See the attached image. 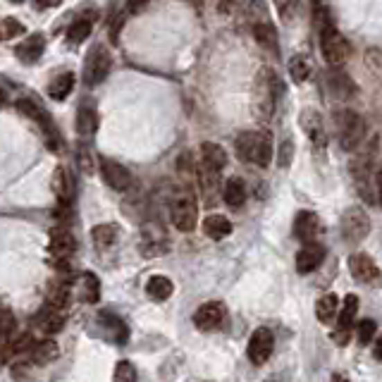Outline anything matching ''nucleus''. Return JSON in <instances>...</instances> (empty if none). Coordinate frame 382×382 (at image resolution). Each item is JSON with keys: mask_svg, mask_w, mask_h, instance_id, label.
Wrapping results in <instances>:
<instances>
[{"mask_svg": "<svg viewBox=\"0 0 382 382\" xmlns=\"http://www.w3.org/2000/svg\"><path fill=\"white\" fill-rule=\"evenodd\" d=\"M279 91L282 89H279L277 74L272 72L270 67H263L261 72L256 74L254 94H251V110H254V117L258 122H268L275 115Z\"/></svg>", "mask_w": 382, "mask_h": 382, "instance_id": "1", "label": "nucleus"}, {"mask_svg": "<svg viewBox=\"0 0 382 382\" xmlns=\"http://www.w3.org/2000/svg\"><path fill=\"white\" fill-rule=\"evenodd\" d=\"M239 160L258 168H268L272 160V137L266 129H254V132H241L234 141Z\"/></svg>", "mask_w": 382, "mask_h": 382, "instance_id": "2", "label": "nucleus"}, {"mask_svg": "<svg viewBox=\"0 0 382 382\" xmlns=\"http://www.w3.org/2000/svg\"><path fill=\"white\" fill-rule=\"evenodd\" d=\"M170 218L180 232H193L198 223V206H196V196L191 189H182L172 196L170 203Z\"/></svg>", "mask_w": 382, "mask_h": 382, "instance_id": "3", "label": "nucleus"}, {"mask_svg": "<svg viewBox=\"0 0 382 382\" xmlns=\"http://www.w3.org/2000/svg\"><path fill=\"white\" fill-rule=\"evenodd\" d=\"M17 110H19L24 117H31L34 122H39L41 129H43V137H46L48 148L60 150V148L64 146L60 132H58L55 122H53V117L48 115V112L43 110V107H41L39 103H36L34 98H19V101H17Z\"/></svg>", "mask_w": 382, "mask_h": 382, "instance_id": "4", "label": "nucleus"}, {"mask_svg": "<svg viewBox=\"0 0 382 382\" xmlns=\"http://www.w3.org/2000/svg\"><path fill=\"white\" fill-rule=\"evenodd\" d=\"M110 67H112V58L107 53V48L103 43H96L89 53H86V60H84V84L86 86H96L101 82H105L107 74H110Z\"/></svg>", "mask_w": 382, "mask_h": 382, "instance_id": "5", "label": "nucleus"}, {"mask_svg": "<svg viewBox=\"0 0 382 382\" xmlns=\"http://www.w3.org/2000/svg\"><path fill=\"white\" fill-rule=\"evenodd\" d=\"M337 129H340V146L344 150H356L358 144L363 141L365 125L363 117L354 110H344L337 117Z\"/></svg>", "mask_w": 382, "mask_h": 382, "instance_id": "6", "label": "nucleus"}, {"mask_svg": "<svg viewBox=\"0 0 382 382\" xmlns=\"http://www.w3.org/2000/svg\"><path fill=\"white\" fill-rule=\"evenodd\" d=\"M320 51L322 58L330 64H342L349 58V53H351V46H349V41L344 39L335 26L325 24L320 31Z\"/></svg>", "mask_w": 382, "mask_h": 382, "instance_id": "7", "label": "nucleus"}, {"mask_svg": "<svg viewBox=\"0 0 382 382\" xmlns=\"http://www.w3.org/2000/svg\"><path fill=\"white\" fill-rule=\"evenodd\" d=\"M370 232V218L363 208H349L342 215V236L349 246H358Z\"/></svg>", "mask_w": 382, "mask_h": 382, "instance_id": "8", "label": "nucleus"}, {"mask_svg": "<svg viewBox=\"0 0 382 382\" xmlns=\"http://www.w3.org/2000/svg\"><path fill=\"white\" fill-rule=\"evenodd\" d=\"M272 349H275V337L268 327H258L249 340V361L254 365H263L268 358L272 356Z\"/></svg>", "mask_w": 382, "mask_h": 382, "instance_id": "9", "label": "nucleus"}, {"mask_svg": "<svg viewBox=\"0 0 382 382\" xmlns=\"http://www.w3.org/2000/svg\"><path fill=\"white\" fill-rule=\"evenodd\" d=\"M299 125H301V129H304L306 137L311 139L313 146H318L320 150L325 148V144H327L325 125H322V115L315 110V107H306V110H301Z\"/></svg>", "mask_w": 382, "mask_h": 382, "instance_id": "10", "label": "nucleus"}, {"mask_svg": "<svg viewBox=\"0 0 382 382\" xmlns=\"http://www.w3.org/2000/svg\"><path fill=\"white\" fill-rule=\"evenodd\" d=\"M101 175H103L105 184L115 191H127L132 186V172L125 165H120L117 160L103 158L101 160Z\"/></svg>", "mask_w": 382, "mask_h": 382, "instance_id": "11", "label": "nucleus"}, {"mask_svg": "<svg viewBox=\"0 0 382 382\" xmlns=\"http://www.w3.org/2000/svg\"><path fill=\"white\" fill-rule=\"evenodd\" d=\"M48 251H51L53 258H62V261H69L74 251H77V241H74V234L69 232L67 227L51 229V241H48Z\"/></svg>", "mask_w": 382, "mask_h": 382, "instance_id": "12", "label": "nucleus"}, {"mask_svg": "<svg viewBox=\"0 0 382 382\" xmlns=\"http://www.w3.org/2000/svg\"><path fill=\"white\" fill-rule=\"evenodd\" d=\"M223 320H225V304H220V301H208V304H203L201 309L193 313V325L203 332L220 327Z\"/></svg>", "mask_w": 382, "mask_h": 382, "instance_id": "13", "label": "nucleus"}, {"mask_svg": "<svg viewBox=\"0 0 382 382\" xmlns=\"http://www.w3.org/2000/svg\"><path fill=\"white\" fill-rule=\"evenodd\" d=\"M98 325H101V335L112 344H125L129 340V327L125 325V320L117 318L115 313H98Z\"/></svg>", "mask_w": 382, "mask_h": 382, "instance_id": "14", "label": "nucleus"}, {"mask_svg": "<svg viewBox=\"0 0 382 382\" xmlns=\"http://www.w3.org/2000/svg\"><path fill=\"white\" fill-rule=\"evenodd\" d=\"M322 232V223L313 211H299L294 218V236L301 241H313Z\"/></svg>", "mask_w": 382, "mask_h": 382, "instance_id": "15", "label": "nucleus"}, {"mask_svg": "<svg viewBox=\"0 0 382 382\" xmlns=\"http://www.w3.org/2000/svg\"><path fill=\"white\" fill-rule=\"evenodd\" d=\"M349 270H351V277L356 279V282H363V284H370L380 277L378 266L373 263V258L365 254L349 256Z\"/></svg>", "mask_w": 382, "mask_h": 382, "instance_id": "16", "label": "nucleus"}, {"mask_svg": "<svg viewBox=\"0 0 382 382\" xmlns=\"http://www.w3.org/2000/svg\"><path fill=\"white\" fill-rule=\"evenodd\" d=\"M322 261H325V249H322L318 241H304V249L297 256V270L301 275H309Z\"/></svg>", "mask_w": 382, "mask_h": 382, "instance_id": "17", "label": "nucleus"}, {"mask_svg": "<svg viewBox=\"0 0 382 382\" xmlns=\"http://www.w3.org/2000/svg\"><path fill=\"white\" fill-rule=\"evenodd\" d=\"M351 172H354V182L361 189L365 201H373L370 196V148H365L361 155L351 160Z\"/></svg>", "mask_w": 382, "mask_h": 382, "instance_id": "18", "label": "nucleus"}, {"mask_svg": "<svg viewBox=\"0 0 382 382\" xmlns=\"http://www.w3.org/2000/svg\"><path fill=\"white\" fill-rule=\"evenodd\" d=\"M53 193L58 196L60 206H72L74 203V193H77V186H74V180L64 168H55L53 172Z\"/></svg>", "mask_w": 382, "mask_h": 382, "instance_id": "19", "label": "nucleus"}, {"mask_svg": "<svg viewBox=\"0 0 382 382\" xmlns=\"http://www.w3.org/2000/svg\"><path fill=\"white\" fill-rule=\"evenodd\" d=\"M139 246H141V254L146 258L165 254L168 244H165L163 229L155 227V225H146V227H144V232H141V241H139Z\"/></svg>", "mask_w": 382, "mask_h": 382, "instance_id": "20", "label": "nucleus"}, {"mask_svg": "<svg viewBox=\"0 0 382 382\" xmlns=\"http://www.w3.org/2000/svg\"><path fill=\"white\" fill-rule=\"evenodd\" d=\"M46 51V36L43 34H31L29 39H24L15 48V55L19 58L24 64H34Z\"/></svg>", "mask_w": 382, "mask_h": 382, "instance_id": "21", "label": "nucleus"}, {"mask_svg": "<svg viewBox=\"0 0 382 382\" xmlns=\"http://www.w3.org/2000/svg\"><path fill=\"white\" fill-rule=\"evenodd\" d=\"M36 327L46 332V335H55V332H60L64 327V311L46 304V309H41V313L36 315Z\"/></svg>", "mask_w": 382, "mask_h": 382, "instance_id": "22", "label": "nucleus"}, {"mask_svg": "<svg viewBox=\"0 0 382 382\" xmlns=\"http://www.w3.org/2000/svg\"><path fill=\"white\" fill-rule=\"evenodd\" d=\"M77 292L84 304H98L101 301V279L94 272H82L77 279Z\"/></svg>", "mask_w": 382, "mask_h": 382, "instance_id": "23", "label": "nucleus"}, {"mask_svg": "<svg viewBox=\"0 0 382 382\" xmlns=\"http://www.w3.org/2000/svg\"><path fill=\"white\" fill-rule=\"evenodd\" d=\"M58 356H60V349H58V344L53 340L36 342V344H31V349H29V358H31V363H36V365H48L55 361Z\"/></svg>", "mask_w": 382, "mask_h": 382, "instance_id": "24", "label": "nucleus"}, {"mask_svg": "<svg viewBox=\"0 0 382 382\" xmlns=\"http://www.w3.org/2000/svg\"><path fill=\"white\" fill-rule=\"evenodd\" d=\"M201 165L223 172L225 165H227V153H225L223 146H218V144H213V141L201 144Z\"/></svg>", "mask_w": 382, "mask_h": 382, "instance_id": "25", "label": "nucleus"}, {"mask_svg": "<svg viewBox=\"0 0 382 382\" xmlns=\"http://www.w3.org/2000/svg\"><path fill=\"white\" fill-rule=\"evenodd\" d=\"M198 184H201L203 198H206V206H213L215 193H218V186H220V172L206 168V165H201V170H198Z\"/></svg>", "mask_w": 382, "mask_h": 382, "instance_id": "26", "label": "nucleus"}, {"mask_svg": "<svg viewBox=\"0 0 382 382\" xmlns=\"http://www.w3.org/2000/svg\"><path fill=\"white\" fill-rule=\"evenodd\" d=\"M96 129H98V112L91 103L79 105L77 112V134L79 137H94Z\"/></svg>", "mask_w": 382, "mask_h": 382, "instance_id": "27", "label": "nucleus"}, {"mask_svg": "<svg viewBox=\"0 0 382 382\" xmlns=\"http://www.w3.org/2000/svg\"><path fill=\"white\" fill-rule=\"evenodd\" d=\"M203 232L211 236V239L220 241L232 234V223H229L227 218H223V215H208V218L203 220Z\"/></svg>", "mask_w": 382, "mask_h": 382, "instance_id": "28", "label": "nucleus"}, {"mask_svg": "<svg viewBox=\"0 0 382 382\" xmlns=\"http://www.w3.org/2000/svg\"><path fill=\"white\" fill-rule=\"evenodd\" d=\"M72 89H74V74L62 72L51 79V84H48V96H51L53 101H64L69 94H72Z\"/></svg>", "mask_w": 382, "mask_h": 382, "instance_id": "29", "label": "nucleus"}, {"mask_svg": "<svg viewBox=\"0 0 382 382\" xmlns=\"http://www.w3.org/2000/svg\"><path fill=\"white\" fill-rule=\"evenodd\" d=\"M172 292H175V284H172L170 277L165 275H153L146 282V294L153 301H165L172 297Z\"/></svg>", "mask_w": 382, "mask_h": 382, "instance_id": "30", "label": "nucleus"}, {"mask_svg": "<svg viewBox=\"0 0 382 382\" xmlns=\"http://www.w3.org/2000/svg\"><path fill=\"white\" fill-rule=\"evenodd\" d=\"M223 198L225 203H227L229 208H241L246 201V186L244 182L239 180V177H232V180H227V184H225V191H223Z\"/></svg>", "mask_w": 382, "mask_h": 382, "instance_id": "31", "label": "nucleus"}, {"mask_svg": "<svg viewBox=\"0 0 382 382\" xmlns=\"http://www.w3.org/2000/svg\"><path fill=\"white\" fill-rule=\"evenodd\" d=\"M91 239H94L96 251H107L117 239V227L115 225H96L91 229Z\"/></svg>", "mask_w": 382, "mask_h": 382, "instance_id": "32", "label": "nucleus"}, {"mask_svg": "<svg viewBox=\"0 0 382 382\" xmlns=\"http://www.w3.org/2000/svg\"><path fill=\"white\" fill-rule=\"evenodd\" d=\"M254 36L263 48H268L270 53H277V31L268 19L258 21V24L254 26Z\"/></svg>", "mask_w": 382, "mask_h": 382, "instance_id": "33", "label": "nucleus"}, {"mask_svg": "<svg viewBox=\"0 0 382 382\" xmlns=\"http://www.w3.org/2000/svg\"><path fill=\"white\" fill-rule=\"evenodd\" d=\"M309 74H311L309 55H304V53H297V55L289 60V77H292L297 84H304L306 79H309Z\"/></svg>", "mask_w": 382, "mask_h": 382, "instance_id": "34", "label": "nucleus"}, {"mask_svg": "<svg viewBox=\"0 0 382 382\" xmlns=\"http://www.w3.org/2000/svg\"><path fill=\"white\" fill-rule=\"evenodd\" d=\"M337 309H340V299L335 294H325L315 304V315H318L320 322H332V318L337 315Z\"/></svg>", "mask_w": 382, "mask_h": 382, "instance_id": "35", "label": "nucleus"}, {"mask_svg": "<svg viewBox=\"0 0 382 382\" xmlns=\"http://www.w3.org/2000/svg\"><path fill=\"white\" fill-rule=\"evenodd\" d=\"M91 29H94V21L89 17H79L77 21H72L67 29V41L72 43V46H77V43H82L89 39Z\"/></svg>", "mask_w": 382, "mask_h": 382, "instance_id": "36", "label": "nucleus"}, {"mask_svg": "<svg viewBox=\"0 0 382 382\" xmlns=\"http://www.w3.org/2000/svg\"><path fill=\"white\" fill-rule=\"evenodd\" d=\"M356 311H358V297L356 294H347L340 311V330H349L356 320Z\"/></svg>", "mask_w": 382, "mask_h": 382, "instance_id": "37", "label": "nucleus"}, {"mask_svg": "<svg viewBox=\"0 0 382 382\" xmlns=\"http://www.w3.org/2000/svg\"><path fill=\"white\" fill-rule=\"evenodd\" d=\"M12 332H15V315H12V311L0 309V351H3V347L10 342Z\"/></svg>", "mask_w": 382, "mask_h": 382, "instance_id": "38", "label": "nucleus"}, {"mask_svg": "<svg viewBox=\"0 0 382 382\" xmlns=\"http://www.w3.org/2000/svg\"><path fill=\"white\" fill-rule=\"evenodd\" d=\"M275 8L279 12V19L292 24L299 15V0H275Z\"/></svg>", "mask_w": 382, "mask_h": 382, "instance_id": "39", "label": "nucleus"}, {"mask_svg": "<svg viewBox=\"0 0 382 382\" xmlns=\"http://www.w3.org/2000/svg\"><path fill=\"white\" fill-rule=\"evenodd\" d=\"M24 34V26L19 24L15 17H8L3 21V31H0V41H10L15 39V36H21Z\"/></svg>", "mask_w": 382, "mask_h": 382, "instance_id": "40", "label": "nucleus"}, {"mask_svg": "<svg viewBox=\"0 0 382 382\" xmlns=\"http://www.w3.org/2000/svg\"><path fill=\"white\" fill-rule=\"evenodd\" d=\"M375 327H378V325H375L373 320H361V322H358V327H356V330H358V342H361L363 347H368V344L373 342Z\"/></svg>", "mask_w": 382, "mask_h": 382, "instance_id": "41", "label": "nucleus"}, {"mask_svg": "<svg viewBox=\"0 0 382 382\" xmlns=\"http://www.w3.org/2000/svg\"><path fill=\"white\" fill-rule=\"evenodd\" d=\"M112 378L120 380V382H134V380H137V370H134V365L129 361H120V363H117L115 375H112Z\"/></svg>", "mask_w": 382, "mask_h": 382, "instance_id": "42", "label": "nucleus"}, {"mask_svg": "<svg viewBox=\"0 0 382 382\" xmlns=\"http://www.w3.org/2000/svg\"><path fill=\"white\" fill-rule=\"evenodd\" d=\"M77 163H79V168H82L84 175H94V163H91V153H89V148H82V146H79Z\"/></svg>", "mask_w": 382, "mask_h": 382, "instance_id": "43", "label": "nucleus"}, {"mask_svg": "<svg viewBox=\"0 0 382 382\" xmlns=\"http://www.w3.org/2000/svg\"><path fill=\"white\" fill-rule=\"evenodd\" d=\"M146 5H148V0H127V12L129 15H139V12L146 10Z\"/></svg>", "mask_w": 382, "mask_h": 382, "instance_id": "44", "label": "nucleus"}, {"mask_svg": "<svg viewBox=\"0 0 382 382\" xmlns=\"http://www.w3.org/2000/svg\"><path fill=\"white\" fill-rule=\"evenodd\" d=\"M120 29H122V17H112V19H110V41H112V43H117Z\"/></svg>", "mask_w": 382, "mask_h": 382, "instance_id": "45", "label": "nucleus"}, {"mask_svg": "<svg viewBox=\"0 0 382 382\" xmlns=\"http://www.w3.org/2000/svg\"><path fill=\"white\" fill-rule=\"evenodd\" d=\"M279 155H282V158H279V165H284V168H287L289 160H292V141L284 144V148L279 150Z\"/></svg>", "mask_w": 382, "mask_h": 382, "instance_id": "46", "label": "nucleus"}, {"mask_svg": "<svg viewBox=\"0 0 382 382\" xmlns=\"http://www.w3.org/2000/svg\"><path fill=\"white\" fill-rule=\"evenodd\" d=\"M34 3H36V8L39 10H46V8H58L62 0H34Z\"/></svg>", "mask_w": 382, "mask_h": 382, "instance_id": "47", "label": "nucleus"}, {"mask_svg": "<svg viewBox=\"0 0 382 382\" xmlns=\"http://www.w3.org/2000/svg\"><path fill=\"white\" fill-rule=\"evenodd\" d=\"M373 354H375V358H378V361H382V335L378 337V342H375Z\"/></svg>", "mask_w": 382, "mask_h": 382, "instance_id": "48", "label": "nucleus"}, {"mask_svg": "<svg viewBox=\"0 0 382 382\" xmlns=\"http://www.w3.org/2000/svg\"><path fill=\"white\" fill-rule=\"evenodd\" d=\"M375 182H378V193H380V203H382V168L378 170V177H375Z\"/></svg>", "mask_w": 382, "mask_h": 382, "instance_id": "49", "label": "nucleus"}, {"mask_svg": "<svg viewBox=\"0 0 382 382\" xmlns=\"http://www.w3.org/2000/svg\"><path fill=\"white\" fill-rule=\"evenodd\" d=\"M0 105H5V91L0 89Z\"/></svg>", "mask_w": 382, "mask_h": 382, "instance_id": "50", "label": "nucleus"}, {"mask_svg": "<svg viewBox=\"0 0 382 382\" xmlns=\"http://www.w3.org/2000/svg\"><path fill=\"white\" fill-rule=\"evenodd\" d=\"M12 3H21V0H12Z\"/></svg>", "mask_w": 382, "mask_h": 382, "instance_id": "51", "label": "nucleus"}]
</instances>
